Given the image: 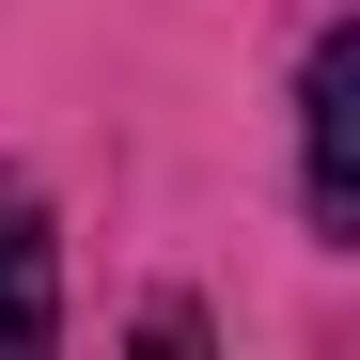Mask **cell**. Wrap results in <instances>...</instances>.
Segmentation results:
<instances>
[{
	"instance_id": "1",
	"label": "cell",
	"mask_w": 360,
	"mask_h": 360,
	"mask_svg": "<svg viewBox=\"0 0 360 360\" xmlns=\"http://www.w3.org/2000/svg\"><path fill=\"white\" fill-rule=\"evenodd\" d=\"M297 219L329 251H360V32L345 16L297 47Z\"/></svg>"
},
{
	"instance_id": "2",
	"label": "cell",
	"mask_w": 360,
	"mask_h": 360,
	"mask_svg": "<svg viewBox=\"0 0 360 360\" xmlns=\"http://www.w3.org/2000/svg\"><path fill=\"white\" fill-rule=\"evenodd\" d=\"M63 345V251H47V188L0 172V360Z\"/></svg>"
}]
</instances>
